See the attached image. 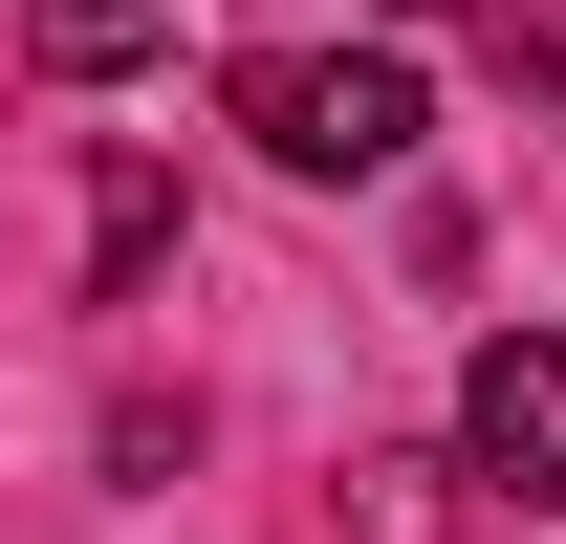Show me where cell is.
<instances>
[{
    "label": "cell",
    "instance_id": "1",
    "mask_svg": "<svg viewBox=\"0 0 566 544\" xmlns=\"http://www.w3.org/2000/svg\"><path fill=\"white\" fill-rule=\"evenodd\" d=\"M218 109H240L283 175H392V153L436 132V87L392 66V44H262V66L218 87Z\"/></svg>",
    "mask_w": 566,
    "mask_h": 544
},
{
    "label": "cell",
    "instance_id": "2",
    "mask_svg": "<svg viewBox=\"0 0 566 544\" xmlns=\"http://www.w3.org/2000/svg\"><path fill=\"white\" fill-rule=\"evenodd\" d=\"M458 458H480L501 501H566V327H501L480 370H458Z\"/></svg>",
    "mask_w": 566,
    "mask_h": 544
},
{
    "label": "cell",
    "instance_id": "3",
    "mask_svg": "<svg viewBox=\"0 0 566 544\" xmlns=\"http://www.w3.org/2000/svg\"><path fill=\"white\" fill-rule=\"evenodd\" d=\"M22 66H66V87L153 66V0H22Z\"/></svg>",
    "mask_w": 566,
    "mask_h": 544
}]
</instances>
